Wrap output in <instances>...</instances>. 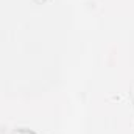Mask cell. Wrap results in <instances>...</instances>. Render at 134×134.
Listing matches in <instances>:
<instances>
[{
    "instance_id": "obj_1",
    "label": "cell",
    "mask_w": 134,
    "mask_h": 134,
    "mask_svg": "<svg viewBox=\"0 0 134 134\" xmlns=\"http://www.w3.org/2000/svg\"><path fill=\"white\" fill-rule=\"evenodd\" d=\"M133 98H134V86H133Z\"/></svg>"
}]
</instances>
